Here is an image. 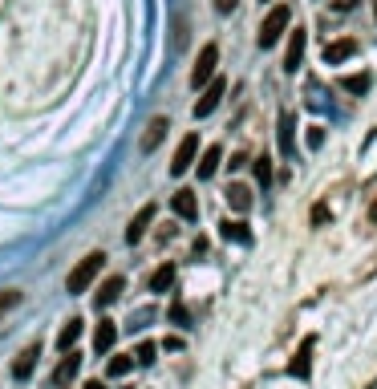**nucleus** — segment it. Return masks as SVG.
Here are the masks:
<instances>
[{"mask_svg": "<svg viewBox=\"0 0 377 389\" xmlns=\"http://www.w3.org/2000/svg\"><path fill=\"white\" fill-rule=\"evenodd\" d=\"M288 25H293V8H288V4L272 8V12L264 16V25H260V37H255V41H260V49H272V45L288 33Z\"/></svg>", "mask_w": 377, "mask_h": 389, "instance_id": "f257e3e1", "label": "nucleus"}, {"mask_svg": "<svg viewBox=\"0 0 377 389\" xmlns=\"http://www.w3.org/2000/svg\"><path fill=\"white\" fill-rule=\"evenodd\" d=\"M102 263H106V256L102 252H89V256L69 272V280H65V288H69V296H78V292H85L93 280H98V272H102Z\"/></svg>", "mask_w": 377, "mask_h": 389, "instance_id": "f03ea898", "label": "nucleus"}, {"mask_svg": "<svg viewBox=\"0 0 377 389\" xmlns=\"http://www.w3.org/2000/svg\"><path fill=\"white\" fill-rule=\"evenodd\" d=\"M215 65H219V45H203L199 49V61H195V69H191V86H207L211 78H215Z\"/></svg>", "mask_w": 377, "mask_h": 389, "instance_id": "7ed1b4c3", "label": "nucleus"}, {"mask_svg": "<svg viewBox=\"0 0 377 389\" xmlns=\"http://www.w3.org/2000/svg\"><path fill=\"white\" fill-rule=\"evenodd\" d=\"M312 349H317V337H304L300 341L293 365H288V377H296V381H308L312 377Z\"/></svg>", "mask_w": 377, "mask_h": 389, "instance_id": "20e7f679", "label": "nucleus"}, {"mask_svg": "<svg viewBox=\"0 0 377 389\" xmlns=\"http://www.w3.org/2000/svg\"><path fill=\"white\" fill-rule=\"evenodd\" d=\"M195 154H199V134H187L174 150V163H170V174H187L195 167Z\"/></svg>", "mask_w": 377, "mask_h": 389, "instance_id": "39448f33", "label": "nucleus"}, {"mask_svg": "<svg viewBox=\"0 0 377 389\" xmlns=\"http://www.w3.org/2000/svg\"><path fill=\"white\" fill-rule=\"evenodd\" d=\"M223 89H227V82H223V78H215V82H207V86H203L199 102H195V118H207V114H215V106L223 102Z\"/></svg>", "mask_w": 377, "mask_h": 389, "instance_id": "423d86ee", "label": "nucleus"}, {"mask_svg": "<svg viewBox=\"0 0 377 389\" xmlns=\"http://www.w3.org/2000/svg\"><path fill=\"white\" fill-rule=\"evenodd\" d=\"M276 142H280V158H296V114H280V126H276Z\"/></svg>", "mask_w": 377, "mask_h": 389, "instance_id": "0eeeda50", "label": "nucleus"}, {"mask_svg": "<svg viewBox=\"0 0 377 389\" xmlns=\"http://www.w3.org/2000/svg\"><path fill=\"white\" fill-rule=\"evenodd\" d=\"M304 45H308L304 29H293V33H288V45H284V69H288V73L300 69V61H304Z\"/></svg>", "mask_w": 377, "mask_h": 389, "instance_id": "6e6552de", "label": "nucleus"}, {"mask_svg": "<svg viewBox=\"0 0 377 389\" xmlns=\"http://www.w3.org/2000/svg\"><path fill=\"white\" fill-rule=\"evenodd\" d=\"M170 211L179 219H187V223H195V219H199V199H195V191H174V195H170Z\"/></svg>", "mask_w": 377, "mask_h": 389, "instance_id": "1a4fd4ad", "label": "nucleus"}, {"mask_svg": "<svg viewBox=\"0 0 377 389\" xmlns=\"http://www.w3.org/2000/svg\"><path fill=\"white\" fill-rule=\"evenodd\" d=\"M122 292H126V280H122V276H110V280H106V284L93 292V308H98V312H106V308L118 300Z\"/></svg>", "mask_w": 377, "mask_h": 389, "instance_id": "9d476101", "label": "nucleus"}, {"mask_svg": "<svg viewBox=\"0 0 377 389\" xmlns=\"http://www.w3.org/2000/svg\"><path fill=\"white\" fill-rule=\"evenodd\" d=\"M155 215H159V207H155V203H146V207H142L138 215L130 219V227H126V244H138V239L146 235V227L155 223Z\"/></svg>", "mask_w": 377, "mask_h": 389, "instance_id": "9b49d317", "label": "nucleus"}, {"mask_svg": "<svg viewBox=\"0 0 377 389\" xmlns=\"http://www.w3.org/2000/svg\"><path fill=\"white\" fill-rule=\"evenodd\" d=\"M167 130H170V122L167 118H150V126H146V134H142V154H150V150H159V142L167 138Z\"/></svg>", "mask_w": 377, "mask_h": 389, "instance_id": "f8f14e48", "label": "nucleus"}, {"mask_svg": "<svg viewBox=\"0 0 377 389\" xmlns=\"http://www.w3.org/2000/svg\"><path fill=\"white\" fill-rule=\"evenodd\" d=\"M78 369H82V353H73V349H69V353H65V361L53 369V386H65V381H73V377H78Z\"/></svg>", "mask_w": 377, "mask_h": 389, "instance_id": "ddd939ff", "label": "nucleus"}, {"mask_svg": "<svg viewBox=\"0 0 377 389\" xmlns=\"http://www.w3.org/2000/svg\"><path fill=\"white\" fill-rule=\"evenodd\" d=\"M353 53H357V41H349V37L329 41V45H325V65H341V61H349Z\"/></svg>", "mask_w": 377, "mask_h": 389, "instance_id": "4468645a", "label": "nucleus"}, {"mask_svg": "<svg viewBox=\"0 0 377 389\" xmlns=\"http://www.w3.org/2000/svg\"><path fill=\"white\" fill-rule=\"evenodd\" d=\"M114 341H118V325L102 316V325L93 329V349H98V353H110V349H114Z\"/></svg>", "mask_w": 377, "mask_h": 389, "instance_id": "2eb2a0df", "label": "nucleus"}, {"mask_svg": "<svg viewBox=\"0 0 377 389\" xmlns=\"http://www.w3.org/2000/svg\"><path fill=\"white\" fill-rule=\"evenodd\" d=\"M219 235L231 239V244H251V231H248L244 219H223V223H219Z\"/></svg>", "mask_w": 377, "mask_h": 389, "instance_id": "dca6fc26", "label": "nucleus"}, {"mask_svg": "<svg viewBox=\"0 0 377 389\" xmlns=\"http://www.w3.org/2000/svg\"><path fill=\"white\" fill-rule=\"evenodd\" d=\"M170 284H174V263L155 268V272H150V280H146V288H150V292H170Z\"/></svg>", "mask_w": 377, "mask_h": 389, "instance_id": "f3484780", "label": "nucleus"}, {"mask_svg": "<svg viewBox=\"0 0 377 389\" xmlns=\"http://www.w3.org/2000/svg\"><path fill=\"white\" fill-rule=\"evenodd\" d=\"M78 337H82V320L73 316V320H65V329L57 333V349H61V353H69V349L78 345Z\"/></svg>", "mask_w": 377, "mask_h": 389, "instance_id": "a211bd4d", "label": "nucleus"}, {"mask_svg": "<svg viewBox=\"0 0 377 389\" xmlns=\"http://www.w3.org/2000/svg\"><path fill=\"white\" fill-rule=\"evenodd\" d=\"M219 163H223V150H219V146H207V150H203V158H199V167H195L199 178H211V174L219 171Z\"/></svg>", "mask_w": 377, "mask_h": 389, "instance_id": "6ab92c4d", "label": "nucleus"}, {"mask_svg": "<svg viewBox=\"0 0 377 389\" xmlns=\"http://www.w3.org/2000/svg\"><path fill=\"white\" fill-rule=\"evenodd\" d=\"M33 365H37V349H25V353L16 357V365H12V377H16V381H29V377H33Z\"/></svg>", "mask_w": 377, "mask_h": 389, "instance_id": "aec40b11", "label": "nucleus"}, {"mask_svg": "<svg viewBox=\"0 0 377 389\" xmlns=\"http://www.w3.org/2000/svg\"><path fill=\"white\" fill-rule=\"evenodd\" d=\"M227 203H231V211H248L251 207V191L244 187V182H231V187H227Z\"/></svg>", "mask_w": 377, "mask_h": 389, "instance_id": "412c9836", "label": "nucleus"}, {"mask_svg": "<svg viewBox=\"0 0 377 389\" xmlns=\"http://www.w3.org/2000/svg\"><path fill=\"white\" fill-rule=\"evenodd\" d=\"M369 73H353V78H345V93H353V97H365L369 93Z\"/></svg>", "mask_w": 377, "mask_h": 389, "instance_id": "4be33fe9", "label": "nucleus"}, {"mask_svg": "<svg viewBox=\"0 0 377 389\" xmlns=\"http://www.w3.org/2000/svg\"><path fill=\"white\" fill-rule=\"evenodd\" d=\"M251 171H255V182H260V187H268V182H272V158L260 154V158L251 163Z\"/></svg>", "mask_w": 377, "mask_h": 389, "instance_id": "5701e85b", "label": "nucleus"}, {"mask_svg": "<svg viewBox=\"0 0 377 389\" xmlns=\"http://www.w3.org/2000/svg\"><path fill=\"white\" fill-rule=\"evenodd\" d=\"M130 369H134V357H114V361L106 365V373H110V377H126Z\"/></svg>", "mask_w": 377, "mask_h": 389, "instance_id": "b1692460", "label": "nucleus"}, {"mask_svg": "<svg viewBox=\"0 0 377 389\" xmlns=\"http://www.w3.org/2000/svg\"><path fill=\"white\" fill-rule=\"evenodd\" d=\"M134 357H138V365H155V357H159V345H155V341H142Z\"/></svg>", "mask_w": 377, "mask_h": 389, "instance_id": "393cba45", "label": "nucleus"}, {"mask_svg": "<svg viewBox=\"0 0 377 389\" xmlns=\"http://www.w3.org/2000/svg\"><path fill=\"white\" fill-rule=\"evenodd\" d=\"M16 304H21V292H16V288H4V292H0V316H4L8 308H16Z\"/></svg>", "mask_w": 377, "mask_h": 389, "instance_id": "a878e982", "label": "nucleus"}, {"mask_svg": "<svg viewBox=\"0 0 377 389\" xmlns=\"http://www.w3.org/2000/svg\"><path fill=\"white\" fill-rule=\"evenodd\" d=\"M150 316H155L150 308H138V312L130 316V325H126V329H130V333H138V329H146V320H150Z\"/></svg>", "mask_w": 377, "mask_h": 389, "instance_id": "bb28decb", "label": "nucleus"}, {"mask_svg": "<svg viewBox=\"0 0 377 389\" xmlns=\"http://www.w3.org/2000/svg\"><path fill=\"white\" fill-rule=\"evenodd\" d=\"M170 320H174V325H179V329H187V325H191V312H187V308H183V304L174 300V304H170Z\"/></svg>", "mask_w": 377, "mask_h": 389, "instance_id": "cd10ccee", "label": "nucleus"}, {"mask_svg": "<svg viewBox=\"0 0 377 389\" xmlns=\"http://www.w3.org/2000/svg\"><path fill=\"white\" fill-rule=\"evenodd\" d=\"M304 142H308V150H321V146H325V130H321V126L304 130Z\"/></svg>", "mask_w": 377, "mask_h": 389, "instance_id": "c85d7f7f", "label": "nucleus"}, {"mask_svg": "<svg viewBox=\"0 0 377 389\" xmlns=\"http://www.w3.org/2000/svg\"><path fill=\"white\" fill-rule=\"evenodd\" d=\"M312 223H317V227L329 223V203H317V207H312Z\"/></svg>", "mask_w": 377, "mask_h": 389, "instance_id": "c756f323", "label": "nucleus"}, {"mask_svg": "<svg viewBox=\"0 0 377 389\" xmlns=\"http://www.w3.org/2000/svg\"><path fill=\"white\" fill-rule=\"evenodd\" d=\"M236 4H240V0H215V8H219V12H236Z\"/></svg>", "mask_w": 377, "mask_h": 389, "instance_id": "7c9ffc66", "label": "nucleus"}, {"mask_svg": "<svg viewBox=\"0 0 377 389\" xmlns=\"http://www.w3.org/2000/svg\"><path fill=\"white\" fill-rule=\"evenodd\" d=\"M85 389H106L102 381H85Z\"/></svg>", "mask_w": 377, "mask_h": 389, "instance_id": "2f4dec72", "label": "nucleus"}, {"mask_svg": "<svg viewBox=\"0 0 377 389\" xmlns=\"http://www.w3.org/2000/svg\"><path fill=\"white\" fill-rule=\"evenodd\" d=\"M349 4H353V0H336V8H349Z\"/></svg>", "mask_w": 377, "mask_h": 389, "instance_id": "473e14b6", "label": "nucleus"}, {"mask_svg": "<svg viewBox=\"0 0 377 389\" xmlns=\"http://www.w3.org/2000/svg\"><path fill=\"white\" fill-rule=\"evenodd\" d=\"M264 4H268V0H264Z\"/></svg>", "mask_w": 377, "mask_h": 389, "instance_id": "72a5a7b5", "label": "nucleus"}]
</instances>
